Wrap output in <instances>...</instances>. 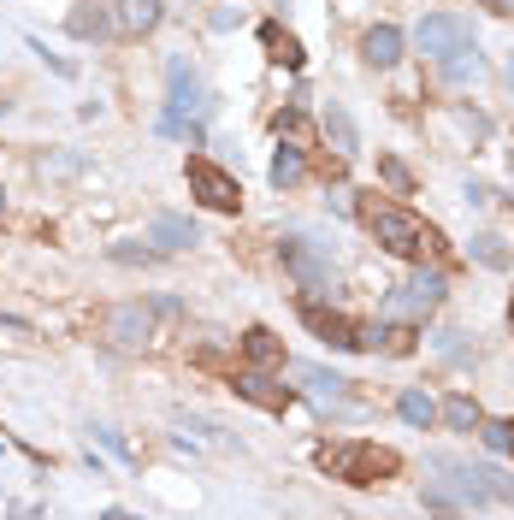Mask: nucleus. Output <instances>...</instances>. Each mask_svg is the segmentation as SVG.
<instances>
[{"label": "nucleus", "mask_w": 514, "mask_h": 520, "mask_svg": "<svg viewBox=\"0 0 514 520\" xmlns=\"http://www.w3.org/2000/svg\"><path fill=\"white\" fill-rule=\"evenodd\" d=\"M438 414H444V420H450L455 432H473V426H479V420H485V414H479V402H473V396H467V390H455L450 402H444V408H438Z\"/></svg>", "instance_id": "412c9836"}, {"label": "nucleus", "mask_w": 514, "mask_h": 520, "mask_svg": "<svg viewBox=\"0 0 514 520\" xmlns=\"http://www.w3.org/2000/svg\"><path fill=\"white\" fill-rule=\"evenodd\" d=\"M160 24V0H119L113 6V30L119 36H148Z\"/></svg>", "instance_id": "ddd939ff"}, {"label": "nucleus", "mask_w": 514, "mask_h": 520, "mask_svg": "<svg viewBox=\"0 0 514 520\" xmlns=\"http://www.w3.org/2000/svg\"><path fill=\"white\" fill-rule=\"evenodd\" d=\"M148 243H160V255H178V249H195L201 237H195L190 219H178V213H154V225H148Z\"/></svg>", "instance_id": "9b49d317"}, {"label": "nucleus", "mask_w": 514, "mask_h": 520, "mask_svg": "<svg viewBox=\"0 0 514 520\" xmlns=\"http://www.w3.org/2000/svg\"><path fill=\"white\" fill-rule=\"evenodd\" d=\"M184 172H190V190H195L201 207H213V213H237V207H243V184H237L225 166H213L207 154H190Z\"/></svg>", "instance_id": "39448f33"}, {"label": "nucleus", "mask_w": 514, "mask_h": 520, "mask_svg": "<svg viewBox=\"0 0 514 520\" xmlns=\"http://www.w3.org/2000/svg\"><path fill=\"white\" fill-rule=\"evenodd\" d=\"M243 355H249V367H284V343H278L266 325H249V331H243Z\"/></svg>", "instance_id": "f3484780"}, {"label": "nucleus", "mask_w": 514, "mask_h": 520, "mask_svg": "<svg viewBox=\"0 0 514 520\" xmlns=\"http://www.w3.org/2000/svg\"><path fill=\"white\" fill-rule=\"evenodd\" d=\"M444 302V272H414L402 290H390L385 296V314H408V320H420V314H432Z\"/></svg>", "instance_id": "0eeeda50"}, {"label": "nucleus", "mask_w": 514, "mask_h": 520, "mask_svg": "<svg viewBox=\"0 0 514 520\" xmlns=\"http://www.w3.org/2000/svg\"><path fill=\"white\" fill-rule=\"evenodd\" d=\"M509 455H514V450H509Z\"/></svg>", "instance_id": "473e14b6"}, {"label": "nucleus", "mask_w": 514, "mask_h": 520, "mask_svg": "<svg viewBox=\"0 0 514 520\" xmlns=\"http://www.w3.org/2000/svg\"><path fill=\"white\" fill-rule=\"evenodd\" d=\"M361 54H367V65H396L402 60V30L396 24H373L361 36Z\"/></svg>", "instance_id": "dca6fc26"}, {"label": "nucleus", "mask_w": 514, "mask_h": 520, "mask_svg": "<svg viewBox=\"0 0 514 520\" xmlns=\"http://www.w3.org/2000/svg\"><path fill=\"white\" fill-rule=\"evenodd\" d=\"M113 260H119V266H148V260H160V249H136V243H113Z\"/></svg>", "instance_id": "bb28decb"}, {"label": "nucleus", "mask_w": 514, "mask_h": 520, "mask_svg": "<svg viewBox=\"0 0 514 520\" xmlns=\"http://www.w3.org/2000/svg\"><path fill=\"white\" fill-rule=\"evenodd\" d=\"M296 314H302V325H308L314 337H325L331 349H379V325L349 320V314L325 308V302H314V296H302V302H296Z\"/></svg>", "instance_id": "20e7f679"}, {"label": "nucleus", "mask_w": 514, "mask_h": 520, "mask_svg": "<svg viewBox=\"0 0 514 520\" xmlns=\"http://www.w3.org/2000/svg\"><path fill=\"white\" fill-rule=\"evenodd\" d=\"M444 71H450L455 83H467V77H479V48H461L455 60H444Z\"/></svg>", "instance_id": "393cba45"}, {"label": "nucleus", "mask_w": 514, "mask_h": 520, "mask_svg": "<svg viewBox=\"0 0 514 520\" xmlns=\"http://www.w3.org/2000/svg\"><path fill=\"white\" fill-rule=\"evenodd\" d=\"M485 6H491V12H503V18L514 12V0H485Z\"/></svg>", "instance_id": "cd10ccee"}, {"label": "nucleus", "mask_w": 514, "mask_h": 520, "mask_svg": "<svg viewBox=\"0 0 514 520\" xmlns=\"http://www.w3.org/2000/svg\"><path fill=\"white\" fill-rule=\"evenodd\" d=\"M0 207H6V195H0Z\"/></svg>", "instance_id": "2f4dec72"}, {"label": "nucleus", "mask_w": 514, "mask_h": 520, "mask_svg": "<svg viewBox=\"0 0 514 520\" xmlns=\"http://www.w3.org/2000/svg\"><path fill=\"white\" fill-rule=\"evenodd\" d=\"M0 113H6V95H0Z\"/></svg>", "instance_id": "c85d7f7f"}, {"label": "nucleus", "mask_w": 514, "mask_h": 520, "mask_svg": "<svg viewBox=\"0 0 514 520\" xmlns=\"http://www.w3.org/2000/svg\"><path fill=\"white\" fill-rule=\"evenodd\" d=\"M260 48H266V60H272V65L302 71V42H296L284 24H260Z\"/></svg>", "instance_id": "4468645a"}, {"label": "nucleus", "mask_w": 514, "mask_h": 520, "mask_svg": "<svg viewBox=\"0 0 514 520\" xmlns=\"http://www.w3.org/2000/svg\"><path fill=\"white\" fill-rule=\"evenodd\" d=\"M65 24H71V36H83V42H89V36H95V42H101V36H107V30H113V18H107V12H101V6H95V0H83V6H77V12H71V18H65Z\"/></svg>", "instance_id": "a211bd4d"}, {"label": "nucleus", "mask_w": 514, "mask_h": 520, "mask_svg": "<svg viewBox=\"0 0 514 520\" xmlns=\"http://www.w3.org/2000/svg\"><path fill=\"white\" fill-rule=\"evenodd\" d=\"M396 414H402L408 426H432V420H438V402H432L426 390H402V396H396Z\"/></svg>", "instance_id": "6ab92c4d"}, {"label": "nucleus", "mask_w": 514, "mask_h": 520, "mask_svg": "<svg viewBox=\"0 0 514 520\" xmlns=\"http://www.w3.org/2000/svg\"><path fill=\"white\" fill-rule=\"evenodd\" d=\"M509 320H514V302H509Z\"/></svg>", "instance_id": "c756f323"}, {"label": "nucleus", "mask_w": 514, "mask_h": 520, "mask_svg": "<svg viewBox=\"0 0 514 520\" xmlns=\"http://www.w3.org/2000/svg\"><path fill=\"white\" fill-rule=\"evenodd\" d=\"M509 77H514V60H509Z\"/></svg>", "instance_id": "7c9ffc66"}, {"label": "nucleus", "mask_w": 514, "mask_h": 520, "mask_svg": "<svg viewBox=\"0 0 514 520\" xmlns=\"http://www.w3.org/2000/svg\"><path fill=\"white\" fill-rule=\"evenodd\" d=\"M302 178H308V148L302 142H284L272 154V190H296Z\"/></svg>", "instance_id": "2eb2a0df"}, {"label": "nucleus", "mask_w": 514, "mask_h": 520, "mask_svg": "<svg viewBox=\"0 0 514 520\" xmlns=\"http://www.w3.org/2000/svg\"><path fill=\"white\" fill-rule=\"evenodd\" d=\"M473 432H479V444H485L491 455H509L514 450V420H479Z\"/></svg>", "instance_id": "5701e85b"}, {"label": "nucleus", "mask_w": 514, "mask_h": 520, "mask_svg": "<svg viewBox=\"0 0 514 520\" xmlns=\"http://www.w3.org/2000/svg\"><path fill=\"white\" fill-rule=\"evenodd\" d=\"M379 178H385V184H390L396 195H408V190H414V178H408V166H402V160H379Z\"/></svg>", "instance_id": "a878e982"}, {"label": "nucleus", "mask_w": 514, "mask_h": 520, "mask_svg": "<svg viewBox=\"0 0 514 520\" xmlns=\"http://www.w3.org/2000/svg\"><path fill=\"white\" fill-rule=\"evenodd\" d=\"M325 136H331V142H337V160H349V154H355V125H349V113H343V107H337V101H331V107H325Z\"/></svg>", "instance_id": "aec40b11"}, {"label": "nucleus", "mask_w": 514, "mask_h": 520, "mask_svg": "<svg viewBox=\"0 0 514 520\" xmlns=\"http://www.w3.org/2000/svg\"><path fill=\"white\" fill-rule=\"evenodd\" d=\"M473 260L491 266V272H503V266H509V243H503L497 231H479V237H473Z\"/></svg>", "instance_id": "4be33fe9"}, {"label": "nucleus", "mask_w": 514, "mask_h": 520, "mask_svg": "<svg viewBox=\"0 0 514 520\" xmlns=\"http://www.w3.org/2000/svg\"><path fill=\"white\" fill-rule=\"evenodd\" d=\"M278 255H284V266H290V272H296V278H302L308 290H320L325 278H331V266L314 255V243H308V237H290V243H284Z\"/></svg>", "instance_id": "9d476101"}, {"label": "nucleus", "mask_w": 514, "mask_h": 520, "mask_svg": "<svg viewBox=\"0 0 514 520\" xmlns=\"http://www.w3.org/2000/svg\"><path fill=\"white\" fill-rule=\"evenodd\" d=\"M414 42H420L426 60L444 65V60H455L461 48H473V24L455 18V12H432V18H420V36H414Z\"/></svg>", "instance_id": "423d86ee"}, {"label": "nucleus", "mask_w": 514, "mask_h": 520, "mask_svg": "<svg viewBox=\"0 0 514 520\" xmlns=\"http://www.w3.org/2000/svg\"><path fill=\"white\" fill-rule=\"evenodd\" d=\"M414 337H420V331H414L408 320L379 325V349H385V355H414Z\"/></svg>", "instance_id": "b1692460"}, {"label": "nucleus", "mask_w": 514, "mask_h": 520, "mask_svg": "<svg viewBox=\"0 0 514 520\" xmlns=\"http://www.w3.org/2000/svg\"><path fill=\"white\" fill-rule=\"evenodd\" d=\"M166 83H172V95H166L160 130H166V136H190V142H201V125H195V119L207 113V95H201V83H195L190 60H172Z\"/></svg>", "instance_id": "7ed1b4c3"}, {"label": "nucleus", "mask_w": 514, "mask_h": 520, "mask_svg": "<svg viewBox=\"0 0 514 520\" xmlns=\"http://www.w3.org/2000/svg\"><path fill=\"white\" fill-rule=\"evenodd\" d=\"M296 379L314 390L320 402H331V408H349V402H355V390H349L355 379H343V373H325V367H296Z\"/></svg>", "instance_id": "f8f14e48"}, {"label": "nucleus", "mask_w": 514, "mask_h": 520, "mask_svg": "<svg viewBox=\"0 0 514 520\" xmlns=\"http://www.w3.org/2000/svg\"><path fill=\"white\" fill-rule=\"evenodd\" d=\"M231 385H237V396H243V402H255V408H266V414H284V408L296 402V390L278 385V379H272L266 367H243V373H237Z\"/></svg>", "instance_id": "1a4fd4ad"}, {"label": "nucleus", "mask_w": 514, "mask_h": 520, "mask_svg": "<svg viewBox=\"0 0 514 520\" xmlns=\"http://www.w3.org/2000/svg\"><path fill=\"white\" fill-rule=\"evenodd\" d=\"M107 337H113L119 349H148V343H154V308L119 302V308L107 314Z\"/></svg>", "instance_id": "6e6552de"}, {"label": "nucleus", "mask_w": 514, "mask_h": 520, "mask_svg": "<svg viewBox=\"0 0 514 520\" xmlns=\"http://www.w3.org/2000/svg\"><path fill=\"white\" fill-rule=\"evenodd\" d=\"M355 213H361V225L379 237V249L396 255V260H420V266H426V255L432 260L450 255V243H444L426 219H414L408 207H396V201H385V195H361Z\"/></svg>", "instance_id": "f257e3e1"}, {"label": "nucleus", "mask_w": 514, "mask_h": 520, "mask_svg": "<svg viewBox=\"0 0 514 520\" xmlns=\"http://www.w3.org/2000/svg\"><path fill=\"white\" fill-rule=\"evenodd\" d=\"M314 461H320L331 479H343V485H385L390 473L402 467V455L385 450V444H367V438H343V444H320L314 450Z\"/></svg>", "instance_id": "f03ea898"}]
</instances>
